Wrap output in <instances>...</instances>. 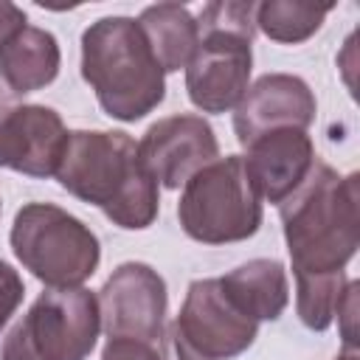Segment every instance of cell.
Masks as SVG:
<instances>
[{"label":"cell","instance_id":"obj_1","mask_svg":"<svg viewBox=\"0 0 360 360\" xmlns=\"http://www.w3.org/2000/svg\"><path fill=\"white\" fill-rule=\"evenodd\" d=\"M59 186L104 211L124 231H143L155 222L160 191L138 158V143L118 129H76L56 169Z\"/></svg>","mask_w":360,"mask_h":360},{"label":"cell","instance_id":"obj_2","mask_svg":"<svg viewBox=\"0 0 360 360\" xmlns=\"http://www.w3.org/2000/svg\"><path fill=\"white\" fill-rule=\"evenodd\" d=\"M360 177H340L323 160L278 205L292 276L343 273L360 245Z\"/></svg>","mask_w":360,"mask_h":360},{"label":"cell","instance_id":"obj_3","mask_svg":"<svg viewBox=\"0 0 360 360\" xmlns=\"http://www.w3.org/2000/svg\"><path fill=\"white\" fill-rule=\"evenodd\" d=\"M82 76L115 121H138L166 98V73L132 17H101L84 28Z\"/></svg>","mask_w":360,"mask_h":360},{"label":"cell","instance_id":"obj_4","mask_svg":"<svg viewBox=\"0 0 360 360\" xmlns=\"http://www.w3.org/2000/svg\"><path fill=\"white\" fill-rule=\"evenodd\" d=\"M256 3L219 0L202 6L200 42L186 65V90L197 110L228 112L248 90L253 68Z\"/></svg>","mask_w":360,"mask_h":360},{"label":"cell","instance_id":"obj_5","mask_svg":"<svg viewBox=\"0 0 360 360\" xmlns=\"http://www.w3.org/2000/svg\"><path fill=\"white\" fill-rule=\"evenodd\" d=\"M8 239L22 267L51 290L82 287L101 262L98 236L79 217L51 202L22 205Z\"/></svg>","mask_w":360,"mask_h":360},{"label":"cell","instance_id":"obj_6","mask_svg":"<svg viewBox=\"0 0 360 360\" xmlns=\"http://www.w3.org/2000/svg\"><path fill=\"white\" fill-rule=\"evenodd\" d=\"M183 231L202 245L250 239L262 225V197L242 155L217 158L183 183L177 202Z\"/></svg>","mask_w":360,"mask_h":360},{"label":"cell","instance_id":"obj_7","mask_svg":"<svg viewBox=\"0 0 360 360\" xmlns=\"http://www.w3.org/2000/svg\"><path fill=\"white\" fill-rule=\"evenodd\" d=\"M98 332V298L90 290H48L11 326L0 360H87Z\"/></svg>","mask_w":360,"mask_h":360},{"label":"cell","instance_id":"obj_8","mask_svg":"<svg viewBox=\"0 0 360 360\" xmlns=\"http://www.w3.org/2000/svg\"><path fill=\"white\" fill-rule=\"evenodd\" d=\"M166 281L143 262L118 264L98 290V315L107 338L158 343L166 326Z\"/></svg>","mask_w":360,"mask_h":360},{"label":"cell","instance_id":"obj_9","mask_svg":"<svg viewBox=\"0 0 360 360\" xmlns=\"http://www.w3.org/2000/svg\"><path fill=\"white\" fill-rule=\"evenodd\" d=\"M174 326L183 340L208 360H231L248 352L259 335V323L228 301L219 278H197L188 284Z\"/></svg>","mask_w":360,"mask_h":360},{"label":"cell","instance_id":"obj_10","mask_svg":"<svg viewBox=\"0 0 360 360\" xmlns=\"http://www.w3.org/2000/svg\"><path fill=\"white\" fill-rule=\"evenodd\" d=\"M138 158L158 186L177 188L219 158V143L202 115L183 112L155 121L138 141Z\"/></svg>","mask_w":360,"mask_h":360},{"label":"cell","instance_id":"obj_11","mask_svg":"<svg viewBox=\"0 0 360 360\" xmlns=\"http://www.w3.org/2000/svg\"><path fill=\"white\" fill-rule=\"evenodd\" d=\"M70 132L56 110L20 104L0 112V169L28 177H56Z\"/></svg>","mask_w":360,"mask_h":360},{"label":"cell","instance_id":"obj_12","mask_svg":"<svg viewBox=\"0 0 360 360\" xmlns=\"http://www.w3.org/2000/svg\"><path fill=\"white\" fill-rule=\"evenodd\" d=\"M315 93L292 73H264L248 84L233 107V132L242 146L273 129H307L315 121Z\"/></svg>","mask_w":360,"mask_h":360},{"label":"cell","instance_id":"obj_13","mask_svg":"<svg viewBox=\"0 0 360 360\" xmlns=\"http://www.w3.org/2000/svg\"><path fill=\"white\" fill-rule=\"evenodd\" d=\"M242 155L262 202L281 205L315 169L318 155L307 129H273L250 141Z\"/></svg>","mask_w":360,"mask_h":360},{"label":"cell","instance_id":"obj_14","mask_svg":"<svg viewBox=\"0 0 360 360\" xmlns=\"http://www.w3.org/2000/svg\"><path fill=\"white\" fill-rule=\"evenodd\" d=\"M219 287L228 301L256 323L281 318L290 301L287 270L276 259H250L222 276Z\"/></svg>","mask_w":360,"mask_h":360},{"label":"cell","instance_id":"obj_15","mask_svg":"<svg viewBox=\"0 0 360 360\" xmlns=\"http://www.w3.org/2000/svg\"><path fill=\"white\" fill-rule=\"evenodd\" d=\"M59 42L51 31L25 25L0 45V76L11 93L48 87L59 73Z\"/></svg>","mask_w":360,"mask_h":360},{"label":"cell","instance_id":"obj_16","mask_svg":"<svg viewBox=\"0 0 360 360\" xmlns=\"http://www.w3.org/2000/svg\"><path fill=\"white\" fill-rule=\"evenodd\" d=\"M138 25L163 68V73H174L188 65L194 48L200 42L197 17L180 3H155L146 6L138 17Z\"/></svg>","mask_w":360,"mask_h":360},{"label":"cell","instance_id":"obj_17","mask_svg":"<svg viewBox=\"0 0 360 360\" xmlns=\"http://www.w3.org/2000/svg\"><path fill=\"white\" fill-rule=\"evenodd\" d=\"M332 6H312V3H292V0H264L253 8L256 28L270 37L273 42L295 45L309 39L326 20Z\"/></svg>","mask_w":360,"mask_h":360},{"label":"cell","instance_id":"obj_18","mask_svg":"<svg viewBox=\"0 0 360 360\" xmlns=\"http://www.w3.org/2000/svg\"><path fill=\"white\" fill-rule=\"evenodd\" d=\"M346 284V270L329 276H295V309L301 323L312 332L329 329Z\"/></svg>","mask_w":360,"mask_h":360},{"label":"cell","instance_id":"obj_19","mask_svg":"<svg viewBox=\"0 0 360 360\" xmlns=\"http://www.w3.org/2000/svg\"><path fill=\"white\" fill-rule=\"evenodd\" d=\"M22 292H25V287H22L20 273L8 262L0 259V332L11 321V315L17 312V307L22 301Z\"/></svg>","mask_w":360,"mask_h":360},{"label":"cell","instance_id":"obj_20","mask_svg":"<svg viewBox=\"0 0 360 360\" xmlns=\"http://www.w3.org/2000/svg\"><path fill=\"white\" fill-rule=\"evenodd\" d=\"M357 281H349L340 301H338V326H340V338H343V349H357Z\"/></svg>","mask_w":360,"mask_h":360},{"label":"cell","instance_id":"obj_21","mask_svg":"<svg viewBox=\"0 0 360 360\" xmlns=\"http://www.w3.org/2000/svg\"><path fill=\"white\" fill-rule=\"evenodd\" d=\"M101 360H160V352L138 338H107Z\"/></svg>","mask_w":360,"mask_h":360},{"label":"cell","instance_id":"obj_22","mask_svg":"<svg viewBox=\"0 0 360 360\" xmlns=\"http://www.w3.org/2000/svg\"><path fill=\"white\" fill-rule=\"evenodd\" d=\"M158 343H160V360H208V357H202L197 349H191L183 340V335L174 326V321L169 326H163V335H160Z\"/></svg>","mask_w":360,"mask_h":360},{"label":"cell","instance_id":"obj_23","mask_svg":"<svg viewBox=\"0 0 360 360\" xmlns=\"http://www.w3.org/2000/svg\"><path fill=\"white\" fill-rule=\"evenodd\" d=\"M25 11L20 8V6H14V3H8V0H0V45L11 37V34H17L20 28H25Z\"/></svg>","mask_w":360,"mask_h":360},{"label":"cell","instance_id":"obj_24","mask_svg":"<svg viewBox=\"0 0 360 360\" xmlns=\"http://www.w3.org/2000/svg\"><path fill=\"white\" fill-rule=\"evenodd\" d=\"M335 360H357V349H343Z\"/></svg>","mask_w":360,"mask_h":360},{"label":"cell","instance_id":"obj_25","mask_svg":"<svg viewBox=\"0 0 360 360\" xmlns=\"http://www.w3.org/2000/svg\"><path fill=\"white\" fill-rule=\"evenodd\" d=\"M0 208H3V205H0Z\"/></svg>","mask_w":360,"mask_h":360}]
</instances>
